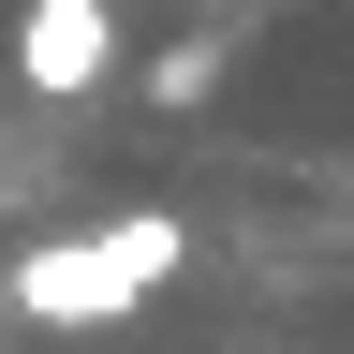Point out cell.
Wrapping results in <instances>:
<instances>
[{
    "mask_svg": "<svg viewBox=\"0 0 354 354\" xmlns=\"http://www.w3.org/2000/svg\"><path fill=\"white\" fill-rule=\"evenodd\" d=\"M207 88H221V44L192 30V44H162V59H148V104H207Z\"/></svg>",
    "mask_w": 354,
    "mask_h": 354,
    "instance_id": "3",
    "label": "cell"
},
{
    "mask_svg": "<svg viewBox=\"0 0 354 354\" xmlns=\"http://www.w3.org/2000/svg\"><path fill=\"white\" fill-rule=\"evenodd\" d=\"M177 266H192V221L118 207V221H74V236H30L15 251V310L30 325H118V310H148Z\"/></svg>",
    "mask_w": 354,
    "mask_h": 354,
    "instance_id": "1",
    "label": "cell"
},
{
    "mask_svg": "<svg viewBox=\"0 0 354 354\" xmlns=\"http://www.w3.org/2000/svg\"><path fill=\"white\" fill-rule=\"evenodd\" d=\"M15 74L44 104H88V88L118 74V0H30L15 15Z\"/></svg>",
    "mask_w": 354,
    "mask_h": 354,
    "instance_id": "2",
    "label": "cell"
}]
</instances>
